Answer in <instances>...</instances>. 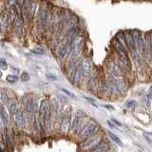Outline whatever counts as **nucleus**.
<instances>
[{
  "instance_id": "1a4fd4ad",
  "label": "nucleus",
  "mask_w": 152,
  "mask_h": 152,
  "mask_svg": "<svg viewBox=\"0 0 152 152\" xmlns=\"http://www.w3.org/2000/svg\"><path fill=\"white\" fill-rule=\"evenodd\" d=\"M69 47V45L66 44V43L63 40V42H62V45L58 48V50H57V56H58V58L60 60L63 59L64 57L66 55V53H68Z\"/></svg>"
},
{
  "instance_id": "393cba45",
  "label": "nucleus",
  "mask_w": 152,
  "mask_h": 152,
  "mask_svg": "<svg viewBox=\"0 0 152 152\" xmlns=\"http://www.w3.org/2000/svg\"><path fill=\"white\" fill-rule=\"evenodd\" d=\"M108 149V147L106 144H104V145H98V147L97 148H92V150L94 151H107Z\"/></svg>"
},
{
  "instance_id": "dca6fc26",
  "label": "nucleus",
  "mask_w": 152,
  "mask_h": 152,
  "mask_svg": "<svg viewBox=\"0 0 152 152\" xmlns=\"http://www.w3.org/2000/svg\"><path fill=\"white\" fill-rule=\"evenodd\" d=\"M116 38H117V41L120 43L121 46L124 48V49L127 50V47H126V39H125V34H124V32H119L118 34L116 35Z\"/></svg>"
},
{
  "instance_id": "cd10ccee",
  "label": "nucleus",
  "mask_w": 152,
  "mask_h": 152,
  "mask_svg": "<svg viewBox=\"0 0 152 152\" xmlns=\"http://www.w3.org/2000/svg\"><path fill=\"white\" fill-rule=\"evenodd\" d=\"M61 89V91H63V92H65L68 96H69L70 98H75V95L73 94V93H71L70 91H69L68 89H66V88H60Z\"/></svg>"
},
{
  "instance_id": "f8f14e48",
  "label": "nucleus",
  "mask_w": 152,
  "mask_h": 152,
  "mask_svg": "<svg viewBox=\"0 0 152 152\" xmlns=\"http://www.w3.org/2000/svg\"><path fill=\"white\" fill-rule=\"evenodd\" d=\"M131 35H132V39H133V42H134V47H135V50L138 51V50H139L140 43H141V39H140L139 32H137V31H133L131 32Z\"/></svg>"
},
{
  "instance_id": "f03ea898",
  "label": "nucleus",
  "mask_w": 152,
  "mask_h": 152,
  "mask_svg": "<svg viewBox=\"0 0 152 152\" xmlns=\"http://www.w3.org/2000/svg\"><path fill=\"white\" fill-rule=\"evenodd\" d=\"M80 71L85 77H89L92 72V66L88 59H84L80 66Z\"/></svg>"
},
{
  "instance_id": "ddd939ff",
  "label": "nucleus",
  "mask_w": 152,
  "mask_h": 152,
  "mask_svg": "<svg viewBox=\"0 0 152 152\" xmlns=\"http://www.w3.org/2000/svg\"><path fill=\"white\" fill-rule=\"evenodd\" d=\"M80 75H81V71H80V68L79 69H76L73 71L72 75H71V83H72L73 86H77L78 82H79V79H80Z\"/></svg>"
},
{
  "instance_id": "6ab92c4d",
  "label": "nucleus",
  "mask_w": 152,
  "mask_h": 152,
  "mask_svg": "<svg viewBox=\"0 0 152 152\" xmlns=\"http://www.w3.org/2000/svg\"><path fill=\"white\" fill-rule=\"evenodd\" d=\"M0 102L2 104H7L9 102V97L4 90H1V91H0Z\"/></svg>"
},
{
  "instance_id": "c85d7f7f",
  "label": "nucleus",
  "mask_w": 152,
  "mask_h": 152,
  "mask_svg": "<svg viewBox=\"0 0 152 152\" xmlns=\"http://www.w3.org/2000/svg\"><path fill=\"white\" fill-rule=\"evenodd\" d=\"M9 109H10V113L12 115L13 112L16 110V104H14V103L11 104H10V107H9Z\"/></svg>"
},
{
  "instance_id": "a878e982",
  "label": "nucleus",
  "mask_w": 152,
  "mask_h": 152,
  "mask_svg": "<svg viewBox=\"0 0 152 152\" xmlns=\"http://www.w3.org/2000/svg\"><path fill=\"white\" fill-rule=\"evenodd\" d=\"M0 68H1V69H3V70H6L8 69V64L4 58L0 59Z\"/></svg>"
},
{
  "instance_id": "412c9836",
  "label": "nucleus",
  "mask_w": 152,
  "mask_h": 152,
  "mask_svg": "<svg viewBox=\"0 0 152 152\" xmlns=\"http://www.w3.org/2000/svg\"><path fill=\"white\" fill-rule=\"evenodd\" d=\"M69 120L68 118H65L62 120V124H61V128L63 131H66V129H68L69 127Z\"/></svg>"
},
{
  "instance_id": "2eb2a0df",
  "label": "nucleus",
  "mask_w": 152,
  "mask_h": 152,
  "mask_svg": "<svg viewBox=\"0 0 152 152\" xmlns=\"http://www.w3.org/2000/svg\"><path fill=\"white\" fill-rule=\"evenodd\" d=\"M36 8H37V2L35 0H33L32 2H31L30 6H28V16L31 18H32L34 16L35 14V11H36Z\"/></svg>"
},
{
  "instance_id": "7c9ffc66",
  "label": "nucleus",
  "mask_w": 152,
  "mask_h": 152,
  "mask_svg": "<svg viewBox=\"0 0 152 152\" xmlns=\"http://www.w3.org/2000/svg\"><path fill=\"white\" fill-rule=\"evenodd\" d=\"M46 77H47V79H49L50 81H57V77H56V76L53 75V74H51V73H47L46 74Z\"/></svg>"
},
{
  "instance_id": "6e6552de",
  "label": "nucleus",
  "mask_w": 152,
  "mask_h": 152,
  "mask_svg": "<svg viewBox=\"0 0 152 152\" xmlns=\"http://www.w3.org/2000/svg\"><path fill=\"white\" fill-rule=\"evenodd\" d=\"M12 116H13L14 123H15V125L17 126H21L24 124V116H23V112L21 109H16V110L13 112Z\"/></svg>"
},
{
  "instance_id": "4468645a",
  "label": "nucleus",
  "mask_w": 152,
  "mask_h": 152,
  "mask_svg": "<svg viewBox=\"0 0 152 152\" xmlns=\"http://www.w3.org/2000/svg\"><path fill=\"white\" fill-rule=\"evenodd\" d=\"M0 117H1L2 121L5 125H8L9 124V113L6 109H5L4 107H0Z\"/></svg>"
},
{
  "instance_id": "20e7f679",
  "label": "nucleus",
  "mask_w": 152,
  "mask_h": 152,
  "mask_svg": "<svg viewBox=\"0 0 152 152\" xmlns=\"http://www.w3.org/2000/svg\"><path fill=\"white\" fill-rule=\"evenodd\" d=\"M97 127H98V126H97V124H96V123L90 122V123L88 124V125L82 130V133H81V134H82L83 137H88V136H90V135H92L93 133H94L95 131H96Z\"/></svg>"
},
{
  "instance_id": "f3484780",
  "label": "nucleus",
  "mask_w": 152,
  "mask_h": 152,
  "mask_svg": "<svg viewBox=\"0 0 152 152\" xmlns=\"http://www.w3.org/2000/svg\"><path fill=\"white\" fill-rule=\"evenodd\" d=\"M81 122V120H80V116L78 115L77 113L75 114V115L73 116V118H72V121H71V125H70V130H73V129H75L76 127L78 126V125H79V123Z\"/></svg>"
},
{
  "instance_id": "423d86ee",
  "label": "nucleus",
  "mask_w": 152,
  "mask_h": 152,
  "mask_svg": "<svg viewBox=\"0 0 152 152\" xmlns=\"http://www.w3.org/2000/svg\"><path fill=\"white\" fill-rule=\"evenodd\" d=\"M100 141V136L96 134H92V136L90 135L89 138H88L87 140L84 142V144H82L84 148H87L88 146H94L96 145Z\"/></svg>"
},
{
  "instance_id": "aec40b11",
  "label": "nucleus",
  "mask_w": 152,
  "mask_h": 152,
  "mask_svg": "<svg viewBox=\"0 0 152 152\" xmlns=\"http://www.w3.org/2000/svg\"><path fill=\"white\" fill-rule=\"evenodd\" d=\"M108 135H109V137H110L114 142H116L117 145H123V144H122V141H121L120 139H119L118 136L114 134V133H112V132H110V131H108Z\"/></svg>"
},
{
  "instance_id": "473e14b6",
  "label": "nucleus",
  "mask_w": 152,
  "mask_h": 152,
  "mask_svg": "<svg viewBox=\"0 0 152 152\" xmlns=\"http://www.w3.org/2000/svg\"><path fill=\"white\" fill-rule=\"evenodd\" d=\"M0 150H1V151L5 150V145H4V142L3 141L0 142Z\"/></svg>"
},
{
  "instance_id": "4be33fe9",
  "label": "nucleus",
  "mask_w": 152,
  "mask_h": 152,
  "mask_svg": "<svg viewBox=\"0 0 152 152\" xmlns=\"http://www.w3.org/2000/svg\"><path fill=\"white\" fill-rule=\"evenodd\" d=\"M31 52H32V53H34V54H37V55H44L45 54V50H43V49H41V48L37 47V48H35V49L31 50Z\"/></svg>"
},
{
  "instance_id": "7ed1b4c3",
  "label": "nucleus",
  "mask_w": 152,
  "mask_h": 152,
  "mask_svg": "<svg viewBox=\"0 0 152 152\" xmlns=\"http://www.w3.org/2000/svg\"><path fill=\"white\" fill-rule=\"evenodd\" d=\"M13 24H14V33L15 35L20 37L23 34V20L20 18V16L16 14V16L13 19Z\"/></svg>"
},
{
  "instance_id": "9b49d317",
  "label": "nucleus",
  "mask_w": 152,
  "mask_h": 152,
  "mask_svg": "<svg viewBox=\"0 0 152 152\" xmlns=\"http://www.w3.org/2000/svg\"><path fill=\"white\" fill-rule=\"evenodd\" d=\"M124 34H125V39H126V47H127V50H129L130 51L134 50L135 47H134V42H133V39H132L131 32L126 31L124 32Z\"/></svg>"
},
{
  "instance_id": "c9c22d12",
  "label": "nucleus",
  "mask_w": 152,
  "mask_h": 152,
  "mask_svg": "<svg viewBox=\"0 0 152 152\" xmlns=\"http://www.w3.org/2000/svg\"><path fill=\"white\" fill-rule=\"evenodd\" d=\"M2 126H3V121H2L1 117H0V128H1Z\"/></svg>"
},
{
  "instance_id": "a211bd4d",
  "label": "nucleus",
  "mask_w": 152,
  "mask_h": 152,
  "mask_svg": "<svg viewBox=\"0 0 152 152\" xmlns=\"http://www.w3.org/2000/svg\"><path fill=\"white\" fill-rule=\"evenodd\" d=\"M39 19L42 23V25H44L46 23V20H47V11L45 8H42L41 11L39 12Z\"/></svg>"
},
{
  "instance_id": "c756f323",
  "label": "nucleus",
  "mask_w": 152,
  "mask_h": 152,
  "mask_svg": "<svg viewBox=\"0 0 152 152\" xmlns=\"http://www.w3.org/2000/svg\"><path fill=\"white\" fill-rule=\"evenodd\" d=\"M16 5V0H8L7 1V6L11 9L12 7H15Z\"/></svg>"
},
{
  "instance_id": "e433bc0d",
  "label": "nucleus",
  "mask_w": 152,
  "mask_h": 152,
  "mask_svg": "<svg viewBox=\"0 0 152 152\" xmlns=\"http://www.w3.org/2000/svg\"><path fill=\"white\" fill-rule=\"evenodd\" d=\"M1 76H2V72H1V70H0V78H1Z\"/></svg>"
},
{
  "instance_id": "f704fd0d",
  "label": "nucleus",
  "mask_w": 152,
  "mask_h": 152,
  "mask_svg": "<svg viewBox=\"0 0 152 152\" xmlns=\"http://www.w3.org/2000/svg\"><path fill=\"white\" fill-rule=\"evenodd\" d=\"M106 108L109 109V110H115V108H114L112 106H109V104H106V106H104Z\"/></svg>"
},
{
  "instance_id": "2f4dec72",
  "label": "nucleus",
  "mask_w": 152,
  "mask_h": 152,
  "mask_svg": "<svg viewBox=\"0 0 152 152\" xmlns=\"http://www.w3.org/2000/svg\"><path fill=\"white\" fill-rule=\"evenodd\" d=\"M24 2H25V0H16V3L18 4V6L19 7H23V5H24Z\"/></svg>"
},
{
  "instance_id": "f257e3e1",
  "label": "nucleus",
  "mask_w": 152,
  "mask_h": 152,
  "mask_svg": "<svg viewBox=\"0 0 152 152\" xmlns=\"http://www.w3.org/2000/svg\"><path fill=\"white\" fill-rule=\"evenodd\" d=\"M49 109H50L49 101H48V100H43L39 107V114H40V119H41L40 123H42L43 126H45V121L48 115V112H49Z\"/></svg>"
},
{
  "instance_id": "0eeeda50",
  "label": "nucleus",
  "mask_w": 152,
  "mask_h": 152,
  "mask_svg": "<svg viewBox=\"0 0 152 152\" xmlns=\"http://www.w3.org/2000/svg\"><path fill=\"white\" fill-rule=\"evenodd\" d=\"M108 70L112 76H122V74H123L122 69L120 68V66H119L117 63H115V62H111V63H109Z\"/></svg>"
},
{
  "instance_id": "5701e85b",
  "label": "nucleus",
  "mask_w": 152,
  "mask_h": 152,
  "mask_svg": "<svg viewBox=\"0 0 152 152\" xmlns=\"http://www.w3.org/2000/svg\"><path fill=\"white\" fill-rule=\"evenodd\" d=\"M6 80L8 81L9 83H11V84H14L17 81V77L15 75H12V74H9L8 76H7V78H6Z\"/></svg>"
},
{
  "instance_id": "bb28decb",
  "label": "nucleus",
  "mask_w": 152,
  "mask_h": 152,
  "mask_svg": "<svg viewBox=\"0 0 152 152\" xmlns=\"http://www.w3.org/2000/svg\"><path fill=\"white\" fill-rule=\"evenodd\" d=\"M21 80L23 82H27V81L30 80V74L28 72H23L22 75H21Z\"/></svg>"
},
{
  "instance_id": "9d476101",
  "label": "nucleus",
  "mask_w": 152,
  "mask_h": 152,
  "mask_svg": "<svg viewBox=\"0 0 152 152\" xmlns=\"http://www.w3.org/2000/svg\"><path fill=\"white\" fill-rule=\"evenodd\" d=\"M25 104L27 110L30 113H34L37 111V103L33 98H30L25 101Z\"/></svg>"
},
{
  "instance_id": "b1692460",
  "label": "nucleus",
  "mask_w": 152,
  "mask_h": 152,
  "mask_svg": "<svg viewBox=\"0 0 152 152\" xmlns=\"http://www.w3.org/2000/svg\"><path fill=\"white\" fill-rule=\"evenodd\" d=\"M136 106H137V103H136V101H134V100H129V101H127L126 103V107H127V108H133Z\"/></svg>"
},
{
  "instance_id": "39448f33",
  "label": "nucleus",
  "mask_w": 152,
  "mask_h": 152,
  "mask_svg": "<svg viewBox=\"0 0 152 152\" xmlns=\"http://www.w3.org/2000/svg\"><path fill=\"white\" fill-rule=\"evenodd\" d=\"M10 13L9 12H4L2 13L1 17H0V31L2 32H5L7 31V28L9 27V23H10Z\"/></svg>"
},
{
  "instance_id": "72a5a7b5",
  "label": "nucleus",
  "mask_w": 152,
  "mask_h": 152,
  "mask_svg": "<svg viewBox=\"0 0 152 152\" xmlns=\"http://www.w3.org/2000/svg\"><path fill=\"white\" fill-rule=\"evenodd\" d=\"M112 121L114 122V124H115V125H117L118 126H122V124L119 122V121H117V120H115V119L114 118H112Z\"/></svg>"
}]
</instances>
